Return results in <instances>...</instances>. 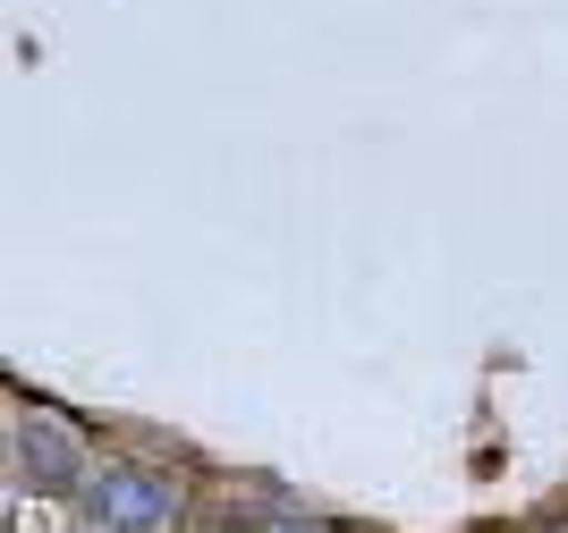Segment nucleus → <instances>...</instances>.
<instances>
[{
  "label": "nucleus",
  "mask_w": 568,
  "mask_h": 533,
  "mask_svg": "<svg viewBox=\"0 0 568 533\" xmlns=\"http://www.w3.org/2000/svg\"><path fill=\"white\" fill-rule=\"evenodd\" d=\"M170 483L162 474H144V465H102L94 483H85V516L94 525H111V533H153V525H170Z\"/></svg>",
  "instance_id": "1"
},
{
  "label": "nucleus",
  "mask_w": 568,
  "mask_h": 533,
  "mask_svg": "<svg viewBox=\"0 0 568 533\" xmlns=\"http://www.w3.org/2000/svg\"><path fill=\"white\" fill-rule=\"evenodd\" d=\"M18 474H34L43 491H69V483H77V458L51 441V432H34V423H26V432H18Z\"/></svg>",
  "instance_id": "2"
}]
</instances>
